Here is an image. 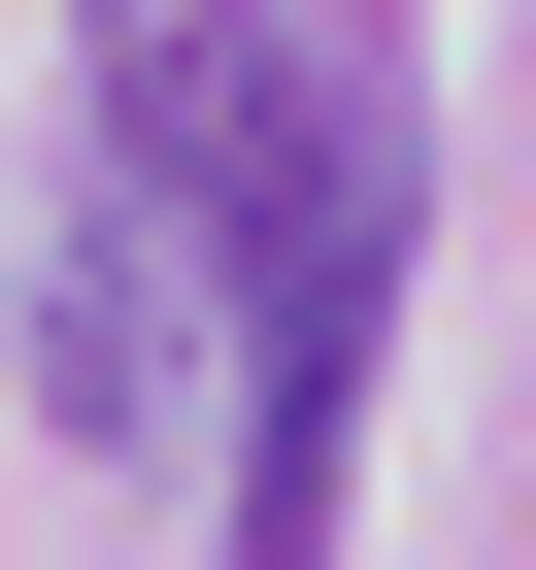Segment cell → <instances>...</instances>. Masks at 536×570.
Here are the masks:
<instances>
[{
  "label": "cell",
  "instance_id": "obj_3",
  "mask_svg": "<svg viewBox=\"0 0 536 570\" xmlns=\"http://www.w3.org/2000/svg\"><path fill=\"white\" fill-rule=\"evenodd\" d=\"M268 68H302L268 0H68V135H101V168H168L201 235H235V135H268Z\"/></svg>",
  "mask_w": 536,
  "mask_h": 570
},
{
  "label": "cell",
  "instance_id": "obj_1",
  "mask_svg": "<svg viewBox=\"0 0 536 570\" xmlns=\"http://www.w3.org/2000/svg\"><path fill=\"white\" fill-rule=\"evenodd\" d=\"M369 336H403V68H268L235 135V537H336L369 470Z\"/></svg>",
  "mask_w": 536,
  "mask_h": 570
},
{
  "label": "cell",
  "instance_id": "obj_2",
  "mask_svg": "<svg viewBox=\"0 0 536 570\" xmlns=\"http://www.w3.org/2000/svg\"><path fill=\"white\" fill-rule=\"evenodd\" d=\"M34 403H68V470H168V503L235 470V235L101 135H68V235H34Z\"/></svg>",
  "mask_w": 536,
  "mask_h": 570
}]
</instances>
